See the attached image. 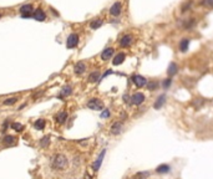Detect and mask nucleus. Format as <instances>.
Instances as JSON below:
<instances>
[{"mask_svg": "<svg viewBox=\"0 0 213 179\" xmlns=\"http://www.w3.org/2000/svg\"><path fill=\"white\" fill-rule=\"evenodd\" d=\"M125 59H126V55H125L124 52L117 53L116 56H115V59H113V61H112V64H113L115 66H118V65H121V64L125 61Z\"/></svg>", "mask_w": 213, "mask_h": 179, "instance_id": "18", "label": "nucleus"}, {"mask_svg": "<svg viewBox=\"0 0 213 179\" xmlns=\"http://www.w3.org/2000/svg\"><path fill=\"white\" fill-rule=\"evenodd\" d=\"M39 144H40V147H41V148H46V147L50 144V136H45V137H43V138L40 139Z\"/></svg>", "mask_w": 213, "mask_h": 179, "instance_id": "25", "label": "nucleus"}, {"mask_svg": "<svg viewBox=\"0 0 213 179\" xmlns=\"http://www.w3.org/2000/svg\"><path fill=\"white\" fill-rule=\"evenodd\" d=\"M165 102H166V95H165V93H163V95H159L158 97H157V100L155 101V103H153V108H155V109L162 108V106L165 105Z\"/></svg>", "mask_w": 213, "mask_h": 179, "instance_id": "12", "label": "nucleus"}, {"mask_svg": "<svg viewBox=\"0 0 213 179\" xmlns=\"http://www.w3.org/2000/svg\"><path fill=\"white\" fill-rule=\"evenodd\" d=\"M196 102H197V103H196V107L198 108V107H199V106H201V105H202V103H203L204 101H203L202 98H197V101H196Z\"/></svg>", "mask_w": 213, "mask_h": 179, "instance_id": "34", "label": "nucleus"}, {"mask_svg": "<svg viewBox=\"0 0 213 179\" xmlns=\"http://www.w3.org/2000/svg\"><path fill=\"white\" fill-rule=\"evenodd\" d=\"M79 44V35L77 34H71L69 37H68V43H66V46L68 49H74Z\"/></svg>", "mask_w": 213, "mask_h": 179, "instance_id": "4", "label": "nucleus"}, {"mask_svg": "<svg viewBox=\"0 0 213 179\" xmlns=\"http://www.w3.org/2000/svg\"><path fill=\"white\" fill-rule=\"evenodd\" d=\"M194 24H196L194 19H190L188 21H186V22L183 24V26H184V29H191V27H192Z\"/></svg>", "mask_w": 213, "mask_h": 179, "instance_id": "29", "label": "nucleus"}, {"mask_svg": "<svg viewBox=\"0 0 213 179\" xmlns=\"http://www.w3.org/2000/svg\"><path fill=\"white\" fill-rule=\"evenodd\" d=\"M177 72H178V66H177V64L171 62L169 66H168V68H167V75H168L169 77H172V76H175Z\"/></svg>", "mask_w": 213, "mask_h": 179, "instance_id": "15", "label": "nucleus"}, {"mask_svg": "<svg viewBox=\"0 0 213 179\" xmlns=\"http://www.w3.org/2000/svg\"><path fill=\"white\" fill-rule=\"evenodd\" d=\"M87 107L92 111H101V109H103V103L99 98H92L87 102Z\"/></svg>", "mask_w": 213, "mask_h": 179, "instance_id": "2", "label": "nucleus"}, {"mask_svg": "<svg viewBox=\"0 0 213 179\" xmlns=\"http://www.w3.org/2000/svg\"><path fill=\"white\" fill-rule=\"evenodd\" d=\"M131 44H132V36L131 35H125V36L121 37V40H120V45H121L122 47H128Z\"/></svg>", "mask_w": 213, "mask_h": 179, "instance_id": "14", "label": "nucleus"}, {"mask_svg": "<svg viewBox=\"0 0 213 179\" xmlns=\"http://www.w3.org/2000/svg\"><path fill=\"white\" fill-rule=\"evenodd\" d=\"M72 93V87L71 86H64L60 91V95L62 96V97H65V96H70Z\"/></svg>", "mask_w": 213, "mask_h": 179, "instance_id": "22", "label": "nucleus"}, {"mask_svg": "<svg viewBox=\"0 0 213 179\" xmlns=\"http://www.w3.org/2000/svg\"><path fill=\"white\" fill-rule=\"evenodd\" d=\"M101 25H102V20L101 19H95L94 21H91L90 27H91V29H94V30H96V29H99Z\"/></svg>", "mask_w": 213, "mask_h": 179, "instance_id": "26", "label": "nucleus"}, {"mask_svg": "<svg viewBox=\"0 0 213 179\" xmlns=\"http://www.w3.org/2000/svg\"><path fill=\"white\" fill-rule=\"evenodd\" d=\"M146 87H147V90L148 91H155V90H157V87H158V82L157 81H148L147 84H146Z\"/></svg>", "mask_w": 213, "mask_h": 179, "instance_id": "24", "label": "nucleus"}, {"mask_svg": "<svg viewBox=\"0 0 213 179\" xmlns=\"http://www.w3.org/2000/svg\"><path fill=\"white\" fill-rule=\"evenodd\" d=\"M202 4L206 5V6H211V8H213V0H204V2H203Z\"/></svg>", "mask_w": 213, "mask_h": 179, "instance_id": "33", "label": "nucleus"}, {"mask_svg": "<svg viewBox=\"0 0 213 179\" xmlns=\"http://www.w3.org/2000/svg\"><path fill=\"white\" fill-rule=\"evenodd\" d=\"M52 168L55 170H64L69 164V160L64 154H56L52 159Z\"/></svg>", "mask_w": 213, "mask_h": 179, "instance_id": "1", "label": "nucleus"}, {"mask_svg": "<svg viewBox=\"0 0 213 179\" xmlns=\"http://www.w3.org/2000/svg\"><path fill=\"white\" fill-rule=\"evenodd\" d=\"M66 119H68V112H65V111L60 112L56 117V121L60 123V125H64V123L66 122Z\"/></svg>", "mask_w": 213, "mask_h": 179, "instance_id": "21", "label": "nucleus"}, {"mask_svg": "<svg viewBox=\"0 0 213 179\" xmlns=\"http://www.w3.org/2000/svg\"><path fill=\"white\" fill-rule=\"evenodd\" d=\"M20 12H21V16L23 18H30L33 15V5L31 4L23 5L20 8Z\"/></svg>", "mask_w": 213, "mask_h": 179, "instance_id": "5", "label": "nucleus"}, {"mask_svg": "<svg viewBox=\"0 0 213 179\" xmlns=\"http://www.w3.org/2000/svg\"><path fill=\"white\" fill-rule=\"evenodd\" d=\"M169 170H171V167L168 164H159L156 168V173L158 174H166V173H169Z\"/></svg>", "mask_w": 213, "mask_h": 179, "instance_id": "17", "label": "nucleus"}, {"mask_svg": "<svg viewBox=\"0 0 213 179\" xmlns=\"http://www.w3.org/2000/svg\"><path fill=\"white\" fill-rule=\"evenodd\" d=\"M122 128H124V125H122V122H115V123H112V126H111V128H110V132L113 134V136H117V134H120L122 132Z\"/></svg>", "mask_w": 213, "mask_h": 179, "instance_id": "8", "label": "nucleus"}, {"mask_svg": "<svg viewBox=\"0 0 213 179\" xmlns=\"http://www.w3.org/2000/svg\"><path fill=\"white\" fill-rule=\"evenodd\" d=\"M132 82H134L137 87H143V86H146V84H147V80L141 75H134L132 76Z\"/></svg>", "mask_w": 213, "mask_h": 179, "instance_id": "6", "label": "nucleus"}, {"mask_svg": "<svg viewBox=\"0 0 213 179\" xmlns=\"http://www.w3.org/2000/svg\"><path fill=\"white\" fill-rule=\"evenodd\" d=\"M190 47V39H182L180 43V50L182 52H186Z\"/></svg>", "mask_w": 213, "mask_h": 179, "instance_id": "19", "label": "nucleus"}, {"mask_svg": "<svg viewBox=\"0 0 213 179\" xmlns=\"http://www.w3.org/2000/svg\"><path fill=\"white\" fill-rule=\"evenodd\" d=\"M34 19L35 20H37V21H44L45 19H46V15H45V12L41 10V9H37V10H35V12H34Z\"/></svg>", "mask_w": 213, "mask_h": 179, "instance_id": "16", "label": "nucleus"}, {"mask_svg": "<svg viewBox=\"0 0 213 179\" xmlns=\"http://www.w3.org/2000/svg\"><path fill=\"white\" fill-rule=\"evenodd\" d=\"M16 101H18V97H10V98H6L4 101V105L5 106H10V105H14Z\"/></svg>", "mask_w": 213, "mask_h": 179, "instance_id": "28", "label": "nucleus"}, {"mask_svg": "<svg viewBox=\"0 0 213 179\" xmlns=\"http://www.w3.org/2000/svg\"><path fill=\"white\" fill-rule=\"evenodd\" d=\"M11 128L14 131H16V132H21L24 129V126L19 122H14V123H11Z\"/></svg>", "mask_w": 213, "mask_h": 179, "instance_id": "27", "label": "nucleus"}, {"mask_svg": "<svg viewBox=\"0 0 213 179\" xmlns=\"http://www.w3.org/2000/svg\"><path fill=\"white\" fill-rule=\"evenodd\" d=\"M121 10H122V5H121V3L117 2L110 8V14L112 16H118L120 14H121Z\"/></svg>", "mask_w": 213, "mask_h": 179, "instance_id": "10", "label": "nucleus"}, {"mask_svg": "<svg viewBox=\"0 0 213 179\" xmlns=\"http://www.w3.org/2000/svg\"><path fill=\"white\" fill-rule=\"evenodd\" d=\"M124 101L125 102H128V96L127 95H124Z\"/></svg>", "mask_w": 213, "mask_h": 179, "instance_id": "35", "label": "nucleus"}, {"mask_svg": "<svg viewBox=\"0 0 213 179\" xmlns=\"http://www.w3.org/2000/svg\"><path fill=\"white\" fill-rule=\"evenodd\" d=\"M2 143L5 146V147H10V146H14V144H16V138L14 136H10V134H8V136H5L4 138H3V141H2Z\"/></svg>", "mask_w": 213, "mask_h": 179, "instance_id": "11", "label": "nucleus"}, {"mask_svg": "<svg viewBox=\"0 0 213 179\" xmlns=\"http://www.w3.org/2000/svg\"><path fill=\"white\" fill-rule=\"evenodd\" d=\"M110 109H103V111L101 112V118H109L110 117Z\"/></svg>", "mask_w": 213, "mask_h": 179, "instance_id": "32", "label": "nucleus"}, {"mask_svg": "<svg viewBox=\"0 0 213 179\" xmlns=\"http://www.w3.org/2000/svg\"><path fill=\"white\" fill-rule=\"evenodd\" d=\"M131 103L132 105H135V106H140L141 103H143L145 102V100H146V97H145V95L143 93H141V92H136V93H134L131 96Z\"/></svg>", "mask_w": 213, "mask_h": 179, "instance_id": "3", "label": "nucleus"}, {"mask_svg": "<svg viewBox=\"0 0 213 179\" xmlns=\"http://www.w3.org/2000/svg\"><path fill=\"white\" fill-rule=\"evenodd\" d=\"M45 126H46V122H45V119H43V118L37 119V121L34 123L35 129H39V131H43V129L45 128Z\"/></svg>", "mask_w": 213, "mask_h": 179, "instance_id": "20", "label": "nucleus"}, {"mask_svg": "<svg viewBox=\"0 0 213 179\" xmlns=\"http://www.w3.org/2000/svg\"><path fill=\"white\" fill-rule=\"evenodd\" d=\"M112 55H113V49H112V47H107V49H105V50L102 51L101 59H102L103 61H107V60H110V59L112 57Z\"/></svg>", "mask_w": 213, "mask_h": 179, "instance_id": "13", "label": "nucleus"}, {"mask_svg": "<svg viewBox=\"0 0 213 179\" xmlns=\"http://www.w3.org/2000/svg\"><path fill=\"white\" fill-rule=\"evenodd\" d=\"M100 80V71H94L89 75V82H96Z\"/></svg>", "mask_w": 213, "mask_h": 179, "instance_id": "23", "label": "nucleus"}, {"mask_svg": "<svg viewBox=\"0 0 213 179\" xmlns=\"http://www.w3.org/2000/svg\"><path fill=\"white\" fill-rule=\"evenodd\" d=\"M136 177L138 179H146L147 177H150V172H140V173L136 174Z\"/></svg>", "mask_w": 213, "mask_h": 179, "instance_id": "30", "label": "nucleus"}, {"mask_svg": "<svg viewBox=\"0 0 213 179\" xmlns=\"http://www.w3.org/2000/svg\"><path fill=\"white\" fill-rule=\"evenodd\" d=\"M85 179H92V177H91V175H89V174L86 173V174H85Z\"/></svg>", "mask_w": 213, "mask_h": 179, "instance_id": "36", "label": "nucleus"}, {"mask_svg": "<svg viewBox=\"0 0 213 179\" xmlns=\"http://www.w3.org/2000/svg\"><path fill=\"white\" fill-rule=\"evenodd\" d=\"M74 71H75L76 75H82V74L86 71V65H85V62H84V61L76 62L75 66H74Z\"/></svg>", "mask_w": 213, "mask_h": 179, "instance_id": "9", "label": "nucleus"}, {"mask_svg": "<svg viewBox=\"0 0 213 179\" xmlns=\"http://www.w3.org/2000/svg\"><path fill=\"white\" fill-rule=\"evenodd\" d=\"M171 84H172V80H171V78H166V80H163V82H162V86H163V88H168V87L171 86Z\"/></svg>", "mask_w": 213, "mask_h": 179, "instance_id": "31", "label": "nucleus"}, {"mask_svg": "<svg viewBox=\"0 0 213 179\" xmlns=\"http://www.w3.org/2000/svg\"><path fill=\"white\" fill-rule=\"evenodd\" d=\"M105 154H106V149H102V150H101V153H100L99 157H97V159L95 160V163L92 164V168H94L95 172H97V170L100 169L101 164H102V160H103V158H105Z\"/></svg>", "mask_w": 213, "mask_h": 179, "instance_id": "7", "label": "nucleus"}]
</instances>
